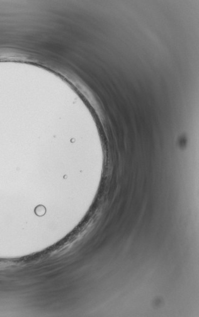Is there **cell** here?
<instances>
[{
  "mask_svg": "<svg viewBox=\"0 0 199 317\" xmlns=\"http://www.w3.org/2000/svg\"><path fill=\"white\" fill-rule=\"evenodd\" d=\"M46 213V208L42 204H39L35 209V213L39 217L44 216Z\"/></svg>",
  "mask_w": 199,
  "mask_h": 317,
  "instance_id": "1",
  "label": "cell"
}]
</instances>
